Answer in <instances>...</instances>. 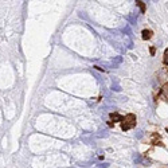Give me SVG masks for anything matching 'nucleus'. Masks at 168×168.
<instances>
[{"label": "nucleus", "mask_w": 168, "mask_h": 168, "mask_svg": "<svg viewBox=\"0 0 168 168\" xmlns=\"http://www.w3.org/2000/svg\"><path fill=\"white\" fill-rule=\"evenodd\" d=\"M141 34H143V39H144V41H147V39H149L152 36V31L151 30H144Z\"/></svg>", "instance_id": "nucleus-3"}, {"label": "nucleus", "mask_w": 168, "mask_h": 168, "mask_svg": "<svg viewBox=\"0 0 168 168\" xmlns=\"http://www.w3.org/2000/svg\"><path fill=\"white\" fill-rule=\"evenodd\" d=\"M164 63L168 65V49L165 50V53H164Z\"/></svg>", "instance_id": "nucleus-5"}, {"label": "nucleus", "mask_w": 168, "mask_h": 168, "mask_svg": "<svg viewBox=\"0 0 168 168\" xmlns=\"http://www.w3.org/2000/svg\"><path fill=\"white\" fill-rule=\"evenodd\" d=\"M135 125H136V116H135V114H132V113H129V114H127V116L122 118V121H121V129L127 132V130L135 128Z\"/></svg>", "instance_id": "nucleus-1"}, {"label": "nucleus", "mask_w": 168, "mask_h": 168, "mask_svg": "<svg viewBox=\"0 0 168 168\" xmlns=\"http://www.w3.org/2000/svg\"><path fill=\"white\" fill-rule=\"evenodd\" d=\"M109 117H110V118L113 120L114 122H117V121H122V118H124V116H120L118 113H110V114H109Z\"/></svg>", "instance_id": "nucleus-2"}, {"label": "nucleus", "mask_w": 168, "mask_h": 168, "mask_svg": "<svg viewBox=\"0 0 168 168\" xmlns=\"http://www.w3.org/2000/svg\"><path fill=\"white\" fill-rule=\"evenodd\" d=\"M167 132H168V129H167Z\"/></svg>", "instance_id": "nucleus-7"}, {"label": "nucleus", "mask_w": 168, "mask_h": 168, "mask_svg": "<svg viewBox=\"0 0 168 168\" xmlns=\"http://www.w3.org/2000/svg\"><path fill=\"white\" fill-rule=\"evenodd\" d=\"M137 4H138V6H140V8H141V11H143V12H144V11H145V7H144V4H143V3H141V1H138V3H137Z\"/></svg>", "instance_id": "nucleus-6"}, {"label": "nucleus", "mask_w": 168, "mask_h": 168, "mask_svg": "<svg viewBox=\"0 0 168 168\" xmlns=\"http://www.w3.org/2000/svg\"><path fill=\"white\" fill-rule=\"evenodd\" d=\"M167 92H168V85H164V86H163V94H164V97H165V98H168Z\"/></svg>", "instance_id": "nucleus-4"}]
</instances>
